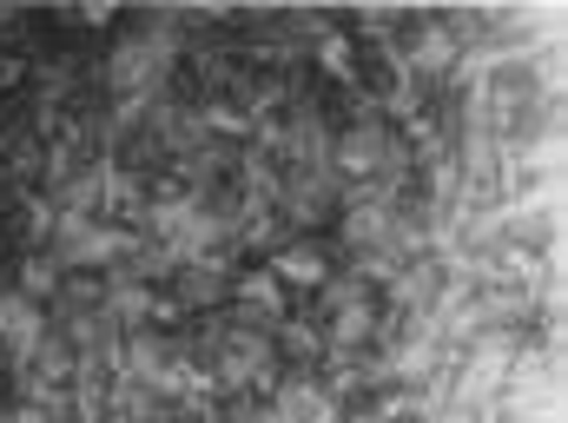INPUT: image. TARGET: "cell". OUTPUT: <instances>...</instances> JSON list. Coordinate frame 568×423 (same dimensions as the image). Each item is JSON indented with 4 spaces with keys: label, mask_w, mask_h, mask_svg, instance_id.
I'll use <instances>...</instances> for the list:
<instances>
[{
    "label": "cell",
    "mask_w": 568,
    "mask_h": 423,
    "mask_svg": "<svg viewBox=\"0 0 568 423\" xmlns=\"http://www.w3.org/2000/svg\"><path fill=\"white\" fill-rule=\"evenodd\" d=\"M284 279H317V259H311V252H291V259H284Z\"/></svg>",
    "instance_id": "6da1fadb"
}]
</instances>
